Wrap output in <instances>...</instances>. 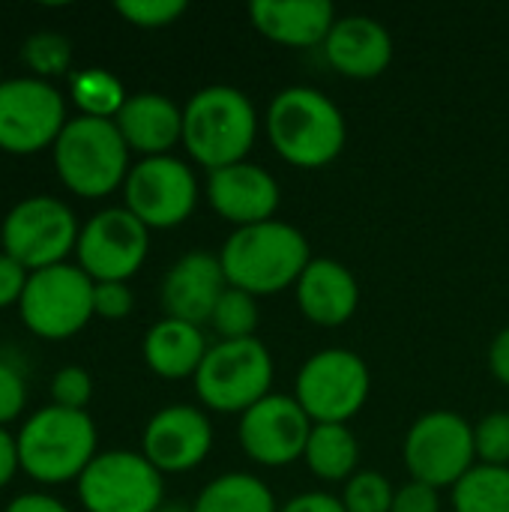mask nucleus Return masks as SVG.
Instances as JSON below:
<instances>
[{"mask_svg":"<svg viewBox=\"0 0 509 512\" xmlns=\"http://www.w3.org/2000/svg\"><path fill=\"white\" fill-rule=\"evenodd\" d=\"M225 279L252 297L279 294L303 276L312 261L309 240L288 222H261L237 228L219 252Z\"/></svg>","mask_w":509,"mask_h":512,"instance_id":"nucleus-1","label":"nucleus"},{"mask_svg":"<svg viewBox=\"0 0 509 512\" xmlns=\"http://www.w3.org/2000/svg\"><path fill=\"white\" fill-rule=\"evenodd\" d=\"M267 135L276 153L297 168H324L345 147V114L315 87H285L267 108Z\"/></svg>","mask_w":509,"mask_h":512,"instance_id":"nucleus-2","label":"nucleus"},{"mask_svg":"<svg viewBox=\"0 0 509 512\" xmlns=\"http://www.w3.org/2000/svg\"><path fill=\"white\" fill-rule=\"evenodd\" d=\"M258 135V111L252 99L228 84L198 90L183 108V144L207 171L246 162Z\"/></svg>","mask_w":509,"mask_h":512,"instance_id":"nucleus-3","label":"nucleus"},{"mask_svg":"<svg viewBox=\"0 0 509 512\" xmlns=\"http://www.w3.org/2000/svg\"><path fill=\"white\" fill-rule=\"evenodd\" d=\"M54 168L81 198H105L129 174V147L114 120L75 117L54 141Z\"/></svg>","mask_w":509,"mask_h":512,"instance_id":"nucleus-4","label":"nucleus"},{"mask_svg":"<svg viewBox=\"0 0 509 512\" xmlns=\"http://www.w3.org/2000/svg\"><path fill=\"white\" fill-rule=\"evenodd\" d=\"M18 459L39 483L78 480L96 459V426L87 411L42 408L18 432Z\"/></svg>","mask_w":509,"mask_h":512,"instance_id":"nucleus-5","label":"nucleus"},{"mask_svg":"<svg viewBox=\"0 0 509 512\" xmlns=\"http://www.w3.org/2000/svg\"><path fill=\"white\" fill-rule=\"evenodd\" d=\"M270 387L273 357L255 336L213 345L195 372L198 399L219 414L243 417L252 405L270 396Z\"/></svg>","mask_w":509,"mask_h":512,"instance_id":"nucleus-6","label":"nucleus"},{"mask_svg":"<svg viewBox=\"0 0 509 512\" xmlns=\"http://www.w3.org/2000/svg\"><path fill=\"white\" fill-rule=\"evenodd\" d=\"M372 378L363 357L345 348H327L312 354L297 372L294 399L315 426H348L369 399Z\"/></svg>","mask_w":509,"mask_h":512,"instance_id":"nucleus-7","label":"nucleus"},{"mask_svg":"<svg viewBox=\"0 0 509 512\" xmlns=\"http://www.w3.org/2000/svg\"><path fill=\"white\" fill-rule=\"evenodd\" d=\"M93 279L75 264L30 273L18 300L24 324L42 339H69L93 318Z\"/></svg>","mask_w":509,"mask_h":512,"instance_id":"nucleus-8","label":"nucleus"},{"mask_svg":"<svg viewBox=\"0 0 509 512\" xmlns=\"http://www.w3.org/2000/svg\"><path fill=\"white\" fill-rule=\"evenodd\" d=\"M78 234L72 210L48 195L18 201L0 228L3 252L30 273L63 264V258L78 246Z\"/></svg>","mask_w":509,"mask_h":512,"instance_id":"nucleus-9","label":"nucleus"},{"mask_svg":"<svg viewBox=\"0 0 509 512\" xmlns=\"http://www.w3.org/2000/svg\"><path fill=\"white\" fill-rule=\"evenodd\" d=\"M162 495V474L144 453H99L78 477V498L87 512H156Z\"/></svg>","mask_w":509,"mask_h":512,"instance_id":"nucleus-10","label":"nucleus"},{"mask_svg":"<svg viewBox=\"0 0 509 512\" xmlns=\"http://www.w3.org/2000/svg\"><path fill=\"white\" fill-rule=\"evenodd\" d=\"M477 459L474 426L453 411L423 414L405 438V465L417 483L456 486Z\"/></svg>","mask_w":509,"mask_h":512,"instance_id":"nucleus-11","label":"nucleus"},{"mask_svg":"<svg viewBox=\"0 0 509 512\" xmlns=\"http://www.w3.org/2000/svg\"><path fill=\"white\" fill-rule=\"evenodd\" d=\"M66 123V102L54 84L36 75L0 84V150L27 156L54 147Z\"/></svg>","mask_w":509,"mask_h":512,"instance_id":"nucleus-12","label":"nucleus"},{"mask_svg":"<svg viewBox=\"0 0 509 512\" xmlns=\"http://www.w3.org/2000/svg\"><path fill=\"white\" fill-rule=\"evenodd\" d=\"M126 210L147 228H174L186 222L198 204V183L186 162L174 156H147L129 168Z\"/></svg>","mask_w":509,"mask_h":512,"instance_id":"nucleus-13","label":"nucleus"},{"mask_svg":"<svg viewBox=\"0 0 509 512\" xmlns=\"http://www.w3.org/2000/svg\"><path fill=\"white\" fill-rule=\"evenodd\" d=\"M147 225L126 207L96 213L78 234V267L93 282H126L147 258L150 237Z\"/></svg>","mask_w":509,"mask_h":512,"instance_id":"nucleus-14","label":"nucleus"},{"mask_svg":"<svg viewBox=\"0 0 509 512\" xmlns=\"http://www.w3.org/2000/svg\"><path fill=\"white\" fill-rule=\"evenodd\" d=\"M315 423L294 396L270 393L240 417V447L264 468H285L303 459Z\"/></svg>","mask_w":509,"mask_h":512,"instance_id":"nucleus-15","label":"nucleus"},{"mask_svg":"<svg viewBox=\"0 0 509 512\" xmlns=\"http://www.w3.org/2000/svg\"><path fill=\"white\" fill-rule=\"evenodd\" d=\"M213 447V426L192 405H168L150 417L144 429V456L159 474H183L198 468Z\"/></svg>","mask_w":509,"mask_h":512,"instance_id":"nucleus-16","label":"nucleus"},{"mask_svg":"<svg viewBox=\"0 0 509 512\" xmlns=\"http://www.w3.org/2000/svg\"><path fill=\"white\" fill-rule=\"evenodd\" d=\"M210 207L234 222L237 228L270 222L279 210V183L261 165L237 162L219 171H210L207 180Z\"/></svg>","mask_w":509,"mask_h":512,"instance_id":"nucleus-17","label":"nucleus"},{"mask_svg":"<svg viewBox=\"0 0 509 512\" xmlns=\"http://www.w3.org/2000/svg\"><path fill=\"white\" fill-rule=\"evenodd\" d=\"M228 279L222 270L219 255L210 252H189L183 255L162 282V309L165 318H177L186 324L201 327L213 318L219 297L225 294Z\"/></svg>","mask_w":509,"mask_h":512,"instance_id":"nucleus-18","label":"nucleus"},{"mask_svg":"<svg viewBox=\"0 0 509 512\" xmlns=\"http://www.w3.org/2000/svg\"><path fill=\"white\" fill-rule=\"evenodd\" d=\"M324 54L345 78H378L393 60V36L369 15H345L336 18L324 42Z\"/></svg>","mask_w":509,"mask_h":512,"instance_id":"nucleus-19","label":"nucleus"},{"mask_svg":"<svg viewBox=\"0 0 509 512\" xmlns=\"http://www.w3.org/2000/svg\"><path fill=\"white\" fill-rule=\"evenodd\" d=\"M300 312L318 327H339L354 318L360 306V285L354 273L333 258H312L297 279Z\"/></svg>","mask_w":509,"mask_h":512,"instance_id":"nucleus-20","label":"nucleus"},{"mask_svg":"<svg viewBox=\"0 0 509 512\" xmlns=\"http://www.w3.org/2000/svg\"><path fill=\"white\" fill-rule=\"evenodd\" d=\"M249 15L261 36L291 48L324 45L336 24V9L327 0H255Z\"/></svg>","mask_w":509,"mask_h":512,"instance_id":"nucleus-21","label":"nucleus"},{"mask_svg":"<svg viewBox=\"0 0 509 512\" xmlns=\"http://www.w3.org/2000/svg\"><path fill=\"white\" fill-rule=\"evenodd\" d=\"M129 150L147 156H168L183 141V111L162 93H135L114 117Z\"/></svg>","mask_w":509,"mask_h":512,"instance_id":"nucleus-22","label":"nucleus"},{"mask_svg":"<svg viewBox=\"0 0 509 512\" xmlns=\"http://www.w3.org/2000/svg\"><path fill=\"white\" fill-rule=\"evenodd\" d=\"M207 339L201 327L177 321V318H162L159 324L150 327L144 336V360L159 378H189L201 369L207 357Z\"/></svg>","mask_w":509,"mask_h":512,"instance_id":"nucleus-23","label":"nucleus"},{"mask_svg":"<svg viewBox=\"0 0 509 512\" xmlns=\"http://www.w3.org/2000/svg\"><path fill=\"white\" fill-rule=\"evenodd\" d=\"M303 459L315 477H321L327 483H339V480L348 483L357 474L360 444L348 426H339V423L315 426L309 435Z\"/></svg>","mask_w":509,"mask_h":512,"instance_id":"nucleus-24","label":"nucleus"},{"mask_svg":"<svg viewBox=\"0 0 509 512\" xmlns=\"http://www.w3.org/2000/svg\"><path fill=\"white\" fill-rule=\"evenodd\" d=\"M192 512H279L273 492L252 474H222L201 489Z\"/></svg>","mask_w":509,"mask_h":512,"instance_id":"nucleus-25","label":"nucleus"},{"mask_svg":"<svg viewBox=\"0 0 509 512\" xmlns=\"http://www.w3.org/2000/svg\"><path fill=\"white\" fill-rule=\"evenodd\" d=\"M456 512H509V468L477 465L453 486Z\"/></svg>","mask_w":509,"mask_h":512,"instance_id":"nucleus-26","label":"nucleus"},{"mask_svg":"<svg viewBox=\"0 0 509 512\" xmlns=\"http://www.w3.org/2000/svg\"><path fill=\"white\" fill-rule=\"evenodd\" d=\"M72 99L81 108L84 117H102V120H114L120 114V108L126 105V90L123 84L105 72V69H84L78 75H72Z\"/></svg>","mask_w":509,"mask_h":512,"instance_id":"nucleus-27","label":"nucleus"},{"mask_svg":"<svg viewBox=\"0 0 509 512\" xmlns=\"http://www.w3.org/2000/svg\"><path fill=\"white\" fill-rule=\"evenodd\" d=\"M210 324L222 336V342L252 339L255 330H258V303H255V297L228 285L225 294L219 297L216 309H213Z\"/></svg>","mask_w":509,"mask_h":512,"instance_id":"nucleus-28","label":"nucleus"},{"mask_svg":"<svg viewBox=\"0 0 509 512\" xmlns=\"http://www.w3.org/2000/svg\"><path fill=\"white\" fill-rule=\"evenodd\" d=\"M21 60L27 63L30 72H36V78L45 81V78L63 75L69 69L72 48H69V39L60 33H33L21 45Z\"/></svg>","mask_w":509,"mask_h":512,"instance_id":"nucleus-29","label":"nucleus"},{"mask_svg":"<svg viewBox=\"0 0 509 512\" xmlns=\"http://www.w3.org/2000/svg\"><path fill=\"white\" fill-rule=\"evenodd\" d=\"M393 486L378 471H357L345 483L342 504L348 512H390L393 510Z\"/></svg>","mask_w":509,"mask_h":512,"instance_id":"nucleus-30","label":"nucleus"},{"mask_svg":"<svg viewBox=\"0 0 509 512\" xmlns=\"http://www.w3.org/2000/svg\"><path fill=\"white\" fill-rule=\"evenodd\" d=\"M474 447H477V459H480L483 465L509 468V414L507 411L486 414V417L474 426Z\"/></svg>","mask_w":509,"mask_h":512,"instance_id":"nucleus-31","label":"nucleus"},{"mask_svg":"<svg viewBox=\"0 0 509 512\" xmlns=\"http://www.w3.org/2000/svg\"><path fill=\"white\" fill-rule=\"evenodd\" d=\"M135 27H168L186 12V0H117L114 6Z\"/></svg>","mask_w":509,"mask_h":512,"instance_id":"nucleus-32","label":"nucleus"},{"mask_svg":"<svg viewBox=\"0 0 509 512\" xmlns=\"http://www.w3.org/2000/svg\"><path fill=\"white\" fill-rule=\"evenodd\" d=\"M90 396H93V378L81 366H66L51 378V399L57 408L84 411Z\"/></svg>","mask_w":509,"mask_h":512,"instance_id":"nucleus-33","label":"nucleus"},{"mask_svg":"<svg viewBox=\"0 0 509 512\" xmlns=\"http://www.w3.org/2000/svg\"><path fill=\"white\" fill-rule=\"evenodd\" d=\"M135 297L126 282H96L93 285V315L105 321H120L132 312Z\"/></svg>","mask_w":509,"mask_h":512,"instance_id":"nucleus-34","label":"nucleus"},{"mask_svg":"<svg viewBox=\"0 0 509 512\" xmlns=\"http://www.w3.org/2000/svg\"><path fill=\"white\" fill-rule=\"evenodd\" d=\"M27 402V387L21 372H15L9 363H0V429L3 423L15 420L24 411Z\"/></svg>","mask_w":509,"mask_h":512,"instance_id":"nucleus-35","label":"nucleus"},{"mask_svg":"<svg viewBox=\"0 0 509 512\" xmlns=\"http://www.w3.org/2000/svg\"><path fill=\"white\" fill-rule=\"evenodd\" d=\"M390 512H441L438 501V489L411 480L408 486H402L393 498V510Z\"/></svg>","mask_w":509,"mask_h":512,"instance_id":"nucleus-36","label":"nucleus"},{"mask_svg":"<svg viewBox=\"0 0 509 512\" xmlns=\"http://www.w3.org/2000/svg\"><path fill=\"white\" fill-rule=\"evenodd\" d=\"M27 279H30V273L15 258L0 252V309L21 300V294L27 288Z\"/></svg>","mask_w":509,"mask_h":512,"instance_id":"nucleus-37","label":"nucleus"},{"mask_svg":"<svg viewBox=\"0 0 509 512\" xmlns=\"http://www.w3.org/2000/svg\"><path fill=\"white\" fill-rule=\"evenodd\" d=\"M279 512H348L345 504L336 495L327 492H303L297 498H291Z\"/></svg>","mask_w":509,"mask_h":512,"instance_id":"nucleus-38","label":"nucleus"},{"mask_svg":"<svg viewBox=\"0 0 509 512\" xmlns=\"http://www.w3.org/2000/svg\"><path fill=\"white\" fill-rule=\"evenodd\" d=\"M489 369L504 387H509V327H504L495 336V342L489 348Z\"/></svg>","mask_w":509,"mask_h":512,"instance_id":"nucleus-39","label":"nucleus"},{"mask_svg":"<svg viewBox=\"0 0 509 512\" xmlns=\"http://www.w3.org/2000/svg\"><path fill=\"white\" fill-rule=\"evenodd\" d=\"M18 468H21V459H18V438H12L6 429H0V489L15 477Z\"/></svg>","mask_w":509,"mask_h":512,"instance_id":"nucleus-40","label":"nucleus"},{"mask_svg":"<svg viewBox=\"0 0 509 512\" xmlns=\"http://www.w3.org/2000/svg\"><path fill=\"white\" fill-rule=\"evenodd\" d=\"M6 512H69L57 498H48V495H39V492H30V495H21L15 498Z\"/></svg>","mask_w":509,"mask_h":512,"instance_id":"nucleus-41","label":"nucleus"},{"mask_svg":"<svg viewBox=\"0 0 509 512\" xmlns=\"http://www.w3.org/2000/svg\"><path fill=\"white\" fill-rule=\"evenodd\" d=\"M156 512H192V507H186V504H162Z\"/></svg>","mask_w":509,"mask_h":512,"instance_id":"nucleus-42","label":"nucleus"},{"mask_svg":"<svg viewBox=\"0 0 509 512\" xmlns=\"http://www.w3.org/2000/svg\"><path fill=\"white\" fill-rule=\"evenodd\" d=\"M0 84H3V81H0Z\"/></svg>","mask_w":509,"mask_h":512,"instance_id":"nucleus-43","label":"nucleus"}]
</instances>
